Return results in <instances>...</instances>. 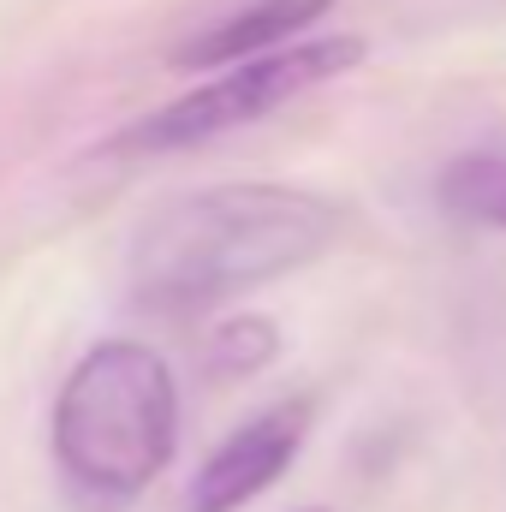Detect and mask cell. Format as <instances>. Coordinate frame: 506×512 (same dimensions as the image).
<instances>
[{
    "instance_id": "1",
    "label": "cell",
    "mask_w": 506,
    "mask_h": 512,
    "mask_svg": "<svg viewBox=\"0 0 506 512\" xmlns=\"http://www.w3.org/2000/svg\"><path fill=\"white\" fill-rule=\"evenodd\" d=\"M340 209L298 185H203L155 203L131 233V286L155 310H209L316 262Z\"/></svg>"
},
{
    "instance_id": "3",
    "label": "cell",
    "mask_w": 506,
    "mask_h": 512,
    "mask_svg": "<svg viewBox=\"0 0 506 512\" xmlns=\"http://www.w3.org/2000/svg\"><path fill=\"white\" fill-rule=\"evenodd\" d=\"M364 42L358 36H316V42H292L280 54H262V60H245V66H227L215 72L203 90L167 102L161 114H149L143 126L126 131L131 149H191V143H209L221 131H239L298 102L304 90H316L322 78L358 66Z\"/></svg>"
},
{
    "instance_id": "2",
    "label": "cell",
    "mask_w": 506,
    "mask_h": 512,
    "mask_svg": "<svg viewBox=\"0 0 506 512\" xmlns=\"http://www.w3.org/2000/svg\"><path fill=\"white\" fill-rule=\"evenodd\" d=\"M179 441V387L143 340L90 346L54 399V459L90 507L137 501Z\"/></svg>"
},
{
    "instance_id": "5",
    "label": "cell",
    "mask_w": 506,
    "mask_h": 512,
    "mask_svg": "<svg viewBox=\"0 0 506 512\" xmlns=\"http://www.w3.org/2000/svg\"><path fill=\"white\" fill-rule=\"evenodd\" d=\"M334 0H251L239 12H227L215 30H203L197 42L179 48V66H245L262 54H280L298 30H310Z\"/></svg>"
},
{
    "instance_id": "6",
    "label": "cell",
    "mask_w": 506,
    "mask_h": 512,
    "mask_svg": "<svg viewBox=\"0 0 506 512\" xmlns=\"http://www.w3.org/2000/svg\"><path fill=\"white\" fill-rule=\"evenodd\" d=\"M441 209L465 227L506 233V149H471L441 173Z\"/></svg>"
},
{
    "instance_id": "4",
    "label": "cell",
    "mask_w": 506,
    "mask_h": 512,
    "mask_svg": "<svg viewBox=\"0 0 506 512\" xmlns=\"http://www.w3.org/2000/svg\"><path fill=\"white\" fill-rule=\"evenodd\" d=\"M304 429H310V405L304 399L298 405H274V411L251 417L245 429H233L209 453V465L197 471L185 512H239L245 501H256L268 483H280V471L292 465Z\"/></svg>"
}]
</instances>
